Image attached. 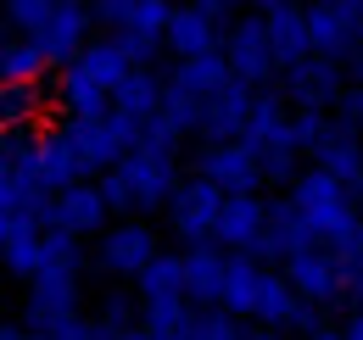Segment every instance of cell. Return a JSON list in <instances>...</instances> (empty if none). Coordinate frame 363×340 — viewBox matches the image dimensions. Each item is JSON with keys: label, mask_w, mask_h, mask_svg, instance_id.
I'll list each match as a JSON object with an SVG mask.
<instances>
[{"label": "cell", "mask_w": 363, "mask_h": 340, "mask_svg": "<svg viewBox=\"0 0 363 340\" xmlns=\"http://www.w3.org/2000/svg\"><path fill=\"white\" fill-rule=\"evenodd\" d=\"M34 123V89H0V134H23Z\"/></svg>", "instance_id": "obj_37"}, {"label": "cell", "mask_w": 363, "mask_h": 340, "mask_svg": "<svg viewBox=\"0 0 363 340\" xmlns=\"http://www.w3.org/2000/svg\"><path fill=\"white\" fill-rule=\"evenodd\" d=\"M341 95V62H324V56H308V62H296L291 73H285V106H296V112H324L330 118V101Z\"/></svg>", "instance_id": "obj_12"}, {"label": "cell", "mask_w": 363, "mask_h": 340, "mask_svg": "<svg viewBox=\"0 0 363 340\" xmlns=\"http://www.w3.org/2000/svg\"><path fill=\"white\" fill-rule=\"evenodd\" d=\"M151 256H157V234H151L145 223H118V229H106V240H101V262H106L112 273H140Z\"/></svg>", "instance_id": "obj_20"}, {"label": "cell", "mask_w": 363, "mask_h": 340, "mask_svg": "<svg viewBox=\"0 0 363 340\" xmlns=\"http://www.w3.org/2000/svg\"><path fill=\"white\" fill-rule=\"evenodd\" d=\"M257 234H263V201L257 196H224L213 246H224V256H246Z\"/></svg>", "instance_id": "obj_16"}, {"label": "cell", "mask_w": 363, "mask_h": 340, "mask_svg": "<svg viewBox=\"0 0 363 340\" xmlns=\"http://www.w3.org/2000/svg\"><path fill=\"white\" fill-rule=\"evenodd\" d=\"M347 296H352V307H358L352 318H363V273H358V279H352V285H347Z\"/></svg>", "instance_id": "obj_47"}, {"label": "cell", "mask_w": 363, "mask_h": 340, "mask_svg": "<svg viewBox=\"0 0 363 340\" xmlns=\"http://www.w3.org/2000/svg\"><path fill=\"white\" fill-rule=\"evenodd\" d=\"M34 178H40V190H45V196H62V190H73V184H84V178H90L84 162H79V151L67 145V134H62V128L34 140Z\"/></svg>", "instance_id": "obj_14"}, {"label": "cell", "mask_w": 363, "mask_h": 340, "mask_svg": "<svg viewBox=\"0 0 363 340\" xmlns=\"http://www.w3.org/2000/svg\"><path fill=\"white\" fill-rule=\"evenodd\" d=\"M106 223V207H101V196H95V184H73V190H62V196H50V223L45 229H62V234H95Z\"/></svg>", "instance_id": "obj_17"}, {"label": "cell", "mask_w": 363, "mask_h": 340, "mask_svg": "<svg viewBox=\"0 0 363 340\" xmlns=\"http://www.w3.org/2000/svg\"><path fill=\"white\" fill-rule=\"evenodd\" d=\"M218 285H224V251L218 246H196L179 256V296L201 301V312L218 307Z\"/></svg>", "instance_id": "obj_18"}, {"label": "cell", "mask_w": 363, "mask_h": 340, "mask_svg": "<svg viewBox=\"0 0 363 340\" xmlns=\"http://www.w3.org/2000/svg\"><path fill=\"white\" fill-rule=\"evenodd\" d=\"M285 118H291V112H285V101H279V95H269V89H263V95H252V112H246V128H240V145H252V151H257L263 140H274V134L285 128Z\"/></svg>", "instance_id": "obj_26"}, {"label": "cell", "mask_w": 363, "mask_h": 340, "mask_svg": "<svg viewBox=\"0 0 363 340\" xmlns=\"http://www.w3.org/2000/svg\"><path fill=\"white\" fill-rule=\"evenodd\" d=\"M56 95H62V106H67L73 118H101V112H106V89H95L79 67H62V73H56Z\"/></svg>", "instance_id": "obj_25"}, {"label": "cell", "mask_w": 363, "mask_h": 340, "mask_svg": "<svg viewBox=\"0 0 363 340\" xmlns=\"http://www.w3.org/2000/svg\"><path fill=\"white\" fill-rule=\"evenodd\" d=\"M196 178H207L218 196H257V151L252 145H201L196 157Z\"/></svg>", "instance_id": "obj_9"}, {"label": "cell", "mask_w": 363, "mask_h": 340, "mask_svg": "<svg viewBox=\"0 0 363 340\" xmlns=\"http://www.w3.org/2000/svg\"><path fill=\"white\" fill-rule=\"evenodd\" d=\"M318 324H324V318H318V307H308V301H296L291 318H285V329H302V335H313Z\"/></svg>", "instance_id": "obj_46"}, {"label": "cell", "mask_w": 363, "mask_h": 340, "mask_svg": "<svg viewBox=\"0 0 363 340\" xmlns=\"http://www.w3.org/2000/svg\"><path fill=\"white\" fill-rule=\"evenodd\" d=\"M62 134H67V145L79 151L84 173H112L140 145V123H129V118L112 112V106H106L101 118H73Z\"/></svg>", "instance_id": "obj_2"}, {"label": "cell", "mask_w": 363, "mask_h": 340, "mask_svg": "<svg viewBox=\"0 0 363 340\" xmlns=\"http://www.w3.org/2000/svg\"><path fill=\"white\" fill-rule=\"evenodd\" d=\"M257 23H263V40H269L274 73H291L296 62L313 56V45H308V23H302V6H296V0H269V6L257 11Z\"/></svg>", "instance_id": "obj_11"}, {"label": "cell", "mask_w": 363, "mask_h": 340, "mask_svg": "<svg viewBox=\"0 0 363 340\" xmlns=\"http://www.w3.org/2000/svg\"><path fill=\"white\" fill-rule=\"evenodd\" d=\"M73 67H79V73H84L95 89H106V95H112V89L135 73V67L118 56V45H112V40H90L84 50H79V62H73Z\"/></svg>", "instance_id": "obj_24"}, {"label": "cell", "mask_w": 363, "mask_h": 340, "mask_svg": "<svg viewBox=\"0 0 363 340\" xmlns=\"http://www.w3.org/2000/svg\"><path fill=\"white\" fill-rule=\"evenodd\" d=\"M291 212L302 223V234L313 240L318 251H330L335 240H347L352 229H358V207H352V196L335 184V178H324V173H302V178H291Z\"/></svg>", "instance_id": "obj_1"}, {"label": "cell", "mask_w": 363, "mask_h": 340, "mask_svg": "<svg viewBox=\"0 0 363 340\" xmlns=\"http://www.w3.org/2000/svg\"><path fill=\"white\" fill-rule=\"evenodd\" d=\"M341 340H363V318H352V324L341 329Z\"/></svg>", "instance_id": "obj_48"}, {"label": "cell", "mask_w": 363, "mask_h": 340, "mask_svg": "<svg viewBox=\"0 0 363 340\" xmlns=\"http://www.w3.org/2000/svg\"><path fill=\"white\" fill-rule=\"evenodd\" d=\"M40 268H73L79 273V240L62 229H40Z\"/></svg>", "instance_id": "obj_38"}, {"label": "cell", "mask_w": 363, "mask_h": 340, "mask_svg": "<svg viewBox=\"0 0 363 340\" xmlns=\"http://www.w3.org/2000/svg\"><path fill=\"white\" fill-rule=\"evenodd\" d=\"M0 262H6L17 279H34V273H40V229H17V223H11V234H6V246H0Z\"/></svg>", "instance_id": "obj_31"}, {"label": "cell", "mask_w": 363, "mask_h": 340, "mask_svg": "<svg viewBox=\"0 0 363 340\" xmlns=\"http://www.w3.org/2000/svg\"><path fill=\"white\" fill-rule=\"evenodd\" d=\"M90 28H95V17H90V6H79V0H56L50 6V23L40 28V40H28L34 50H40V62L45 67H73L79 62V50L90 45Z\"/></svg>", "instance_id": "obj_5"}, {"label": "cell", "mask_w": 363, "mask_h": 340, "mask_svg": "<svg viewBox=\"0 0 363 340\" xmlns=\"http://www.w3.org/2000/svg\"><path fill=\"white\" fill-rule=\"evenodd\" d=\"M6 234H11V217L0 212V246H6Z\"/></svg>", "instance_id": "obj_53"}, {"label": "cell", "mask_w": 363, "mask_h": 340, "mask_svg": "<svg viewBox=\"0 0 363 340\" xmlns=\"http://www.w3.org/2000/svg\"><path fill=\"white\" fill-rule=\"evenodd\" d=\"M330 262H335V273H341L347 285L363 273V223L347 234V240H335V246H330Z\"/></svg>", "instance_id": "obj_40"}, {"label": "cell", "mask_w": 363, "mask_h": 340, "mask_svg": "<svg viewBox=\"0 0 363 340\" xmlns=\"http://www.w3.org/2000/svg\"><path fill=\"white\" fill-rule=\"evenodd\" d=\"M45 79V62H40V50L28 40L6 45V56H0V89H34Z\"/></svg>", "instance_id": "obj_27"}, {"label": "cell", "mask_w": 363, "mask_h": 340, "mask_svg": "<svg viewBox=\"0 0 363 340\" xmlns=\"http://www.w3.org/2000/svg\"><path fill=\"white\" fill-rule=\"evenodd\" d=\"M135 279H140V301H174V296H179V256H162V251H157Z\"/></svg>", "instance_id": "obj_30"}, {"label": "cell", "mask_w": 363, "mask_h": 340, "mask_svg": "<svg viewBox=\"0 0 363 340\" xmlns=\"http://www.w3.org/2000/svg\"><path fill=\"white\" fill-rule=\"evenodd\" d=\"M112 45H118V56L129 67H151L157 50H162V40H145V34H112Z\"/></svg>", "instance_id": "obj_42"}, {"label": "cell", "mask_w": 363, "mask_h": 340, "mask_svg": "<svg viewBox=\"0 0 363 340\" xmlns=\"http://www.w3.org/2000/svg\"><path fill=\"white\" fill-rule=\"evenodd\" d=\"M140 151H157V157H174L179 151V134L162 123V118H145L140 123Z\"/></svg>", "instance_id": "obj_43"}, {"label": "cell", "mask_w": 363, "mask_h": 340, "mask_svg": "<svg viewBox=\"0 0 363 340\" xmlns=\"http://www.w3.org/2000/svg\"><path fill=\"white\" fill-rule=\"evenodd\" d=\"M95 196H101V207H106V212H135V207H129V190H123V178H118V173H101Z\"/></svg>", "instance_id": "obj_44"}, {"label": "cell", "mask_w": 363, "mask_h": 340, "mask_svg": "<svg viewBox=\"0 0 363 340\" xmlns=\"http://www.w3.org/2000/svg\"><path fill=\"white\" fill-rule=\"evenodd\" d=\"M240 340H285V335H274V329H257V335H240Z\"/></svg>", "instance_id": "obj_50"}, {"label": "cell", "mask_w": 363, "mask_h": 340, "mask_svg": "<svg viewBox=\"0 0 363 340\" xmlns=\"http://www.w3.org/2000/svg\"><path fill=\"white\" fill-rule=\"evenodd\" d=\"M330 112H335V118H330L335 128L358 134V128H363V89H358V84H341V95L330 101Z\"/></svg>", "instance_id": "obj_41"}, {"label": "cell", "mask_w": 363, "mask_h": 340, "mask_svg": "<svg viewBox=\"0 0 363 340\" xmlns=\"http://www.w3.org/2000/svg\"><path fill=\"white\" fill-rule=\"evenodd\" d=\"M352 84L363 89V56H358V62H352Z\"/></svg>", "instance_id": "obj_52"}, {"label": "cell", "mask_w": 363, "mask_h": 340, "mask_svg": "<svg viewBox=\"0 0 363 340\" xmlns=\"http://www.w3.org/2000/svg\"><path fill=\"white\" fill-rule=\"evenodd\" d=\"M112 173L123 178L135 212H162V207L174 201V190H179V168H174V157H157V151H140V145Z\"/></svg>", "instance_id": "obj_4"}, {"label": "cell", "mask_w": 363, "mask_h": 340, "mask_svg": "<svg viewBox=\"0 0 363 340\" xmlns=\"http://www.w3.org/2000/svg\"><path fill=\"white\" fill-rule=\"evenodd\" d=\"M0 340H23V329H11V324H0Z\"/></svg>", "instance_id": "obj_51"}, {"label": "cell", "mask_w": 363, "mask_h": 340, "mask_svg": "<svg viewBox=\"0 0 363 340\" xmlns=\"http://www.w3.org/2000/svg\"><path fill=\"white\" fill-rule=\"evenodd\" d=\"M218 56H224L229 84H240V89H257V84L274 79V56H269V40H263V23H257V17H240L224 34Z\"/></svg>", "instance_id": "obj_7"}, {"label": "cell", "mask_w": 363, "mask_h": 340, "mask_svg": "<svg viewBox=\"0 0 363 340\" xmlns=\"http://www.w3.org/2000/svg\"><path fill=\"white\" fill-rule=\"evenodd\" d=\"M279 279L291 285V296L308 301V307H330V301L347 296V279L335 273V262H330V251H296L279 262Z\"/></svg>", "instance_id": "obj_10"}, {"label": "cell", "mask_w": 363, "mask_h": 340, "mask_svg": "<svg viewBox=\"0 0 363 340\" xmlns=\"http://www.w3.org/2000/svg\"><path fill=\"white\" fill-rule=\"evenodd\" d=\"M23 340H45V335H23Z\"/></svg>", "instance_id": "obj_55"}, {"label": "cell", "mask_w": 363, "mask_h": 340, "mask_svg": "<svg viewBox=\"0 0 363 340\" xmlns=\"http://www.w3.org/2000/svg\"><path fill=\"white\" fill-rule=\"evenodd\" d=\"M285 134H291L296 151H313L318 140L330 134V118H324V112H296V118H285Z\"/></svg>", "instance_id": "obj_39"}, {"label": "cell", "mask_w": 363, "mask_h": 340, "mask_svg": "<svg viewBox=\"0 0 363 340\" xmlns=\"http://www.w3.org/2000/svg\"><path fill=\"white\" fill-rule=\"evenodd\" d=\"M157 118L184 140V134H196V123H201V101H190V95H179V89L162 84V106H157Z\"/></svg>", "instance_id": "obj_35"}, {"label": "cell", "mask_w": 363, "mask_h": 340, "mask_svg": "<svg viewBox=\"0 0 363 340\" xmlns=\"http://www.w3.org/2000/svg\"><path fill=\"white\" fill-rule=\"evenodd\" d=\"M0 56H6V34H0Z\"/></svg>", "instance_id": "obj_54"}, {"label": "cell", "mask_w": 363, "mask_h": 340, "mask_svg": "<svg viewBox=\"0 0 363 340\" xmlns=\"http://www.w3.org/2000/svg\"><path fill=\"white\" fill-rule=\"evenodd\" d=\"M218 23H224V6H218V0L174 6V11H168V28H162V45H168L179 62H190V56H207V50H218V45H224Z\"/></svg>", "instance_id": "obj_8"}, {"label": "cell", "mask_w": 363, "mask_h": 340, "mask_svg": "<svg viewBox=\"0 0 363 340\" xmlns=\"http://www.w3.org/2000/svg\"><path fill=\"white\" fill-rule=\"evenodd\" d=\"M308 340H341V329H330V324H318V329H313Z\"/></svg>", "instance_id": "obj_49"}, {"label": "cell", "mask_w": 363, "mask_h": 340, "mask_svg": "<svg viewBox=\"0 0 363 340\" xmlns=\"http://www.w3.org/2000/svg\"><path fill=\"white\" fill-rule=\"evenodd\" d=\"M296 157H302V151H296L291 134L279 128L274 140L257 145V178H263V184H269V178H274V184H291V178H296Z\"/></svg>", "instance_id": "obj_29"}, {"label": "cell", "mask_w": 363, "mask_h": 340, "mask_svg": "<svg viewBox=\"0 0 363 340\" xmlns=\"http://www.w3.org/2000/svg\"><path fill=\"white\" fill-rule=\"evenodd\" d=\"M313 173L335 178L341 190H347V184H358V178H363V145H358V134H347V128L330 123V134L313 145Z\"/></svg>", "instance_id": "obj_19"}, {"label": "cell", "mask_w": 363, "mask_h": 340, "mask_svg": "<svg viewBox=\"0 0 363 340\" xmlns=\"http://www.w3.org/2000/svg\"><path fill=\"white\" fill-rule=\"evenodd\" d=\"M308 45L324 62H358L363 56V0H318L302 6Z\"/></svg>", "instance_id": "obj_3"}, {"label": "cell", "mask_w": 363, "mask_h": 340, "mask_svg": "<svg viewBox=\"0 0 363 340\" xmlns=\"http://www.w3.org/2000/svg\"><path fill=\"white\" fill-rule=\"evenodd\" d=\"M224 84H229V73H224V56H218V50L179 62L174 79H168V89H179V95H190V101H207V95H218Z\"/></svg>", "instance_id": "obj_23"}, {"label": "cell", "mask_w": 363, "mask_h": 340, "mask_svg": "<svg viewBox=\"0 0 363 340\" xmlns=\"http://www.w3.org/2000/svg\"><path fill=\"white\" fill-rule=\"evenodd\" d=\"M50 6H56V0H11V6H6V23H11L23 40H40V28L50 23Z\"/></svg>", "instance_id": "obj_36"}, {"label": "cell", "mask_w": 363, "mask_h": 340, "mask_svg": "<svg viewBox=\"0 0 363 340\" xmlns=\"http://www.w3.org/2000/svg\"><path fill=\"white\" fill-rule=\"evenodd\" d=\"M106 106L123 112L129 123H145V118H157V106H162V79H157L151 67H135L123 84L106 95Z\"/></svg>", "instance_id": "obj_21"}, {"label": "cell", "mask_w": 363, "mask_h": 340, "mask_svg": "<svg viewBox=\"0 0 363 340\" xmlns=\"http://www.w3.org/2000/svg\"><path fill=\"white\" fill-rule=\"evenodd\" d=\"M73 312H79V273L73 268H40L28 279V318H34V329L45 335L50 324H62Z\"/></svg>", "instance_id": "obj_13"}, {"label": "cell", "mask_w": 363, "mask_h": 340, "mask_svg": "<svg viewBox=\"0 0 363 340\" xmlns=\"http://www.w3.org/2000/svg\"><path fill=\"white\" fill-rule=\"evenodd\" d=\"M218 207H224V196H218L207 178H184L179 190H174V201H168V229L179 234L190 251H196V246H213Z\"/></svg>", "instance_id": "obj_6"}, {"label": "cell", "mask_w": 363, "mask_h": 340, "mask_svg": "<svg viewBox=\"0 0 363 340\" xmlns=\"http://www.w3.org/2000/svg\"><path fill=\"white\" fill-rule=\"evenodd\" d=\"M358 207H363V201H358ZM358 223H363V212H358Z\"/></svg>", "instance_id": "obj_56"}, {"label": "cell", "mask_w": 363, "mask_h": 340, "mask_svg": "<svg viewBox=\"0 0 363 340\" xmlns=\"http://www.w3.org/2000/svg\"><path fill=\"white\" fill-rule=\"evenodd\" d=\"M184 307L179 296L174 301H140V335H151V340H174L179 335V324H184Z\"/></svg>", "instance_id": "obj_32"}, {"label": "cell", "mask_w": 363, "mask_h": 340, "mask_svg": "<svg viewBox=\"0 0 363 340\" xmlns=\"http://www.w3.org/2000/svg\"><path fill=\"white\" fill-rule=\"evenodd\" d=\"M291 307H296L291 285H285L274 268H263V279H257V301H252V318H263L269 329H279V324L291 318Z\"/></svg>", "instance_id": "obj_28"}, {"label": "cell", "mask_w": 363, "mask_h": 340, "mask_svg": "<svg viewBox=\"0 0 363 340\" xmlns=\"http://www.w3.org/2000/svg\"><path fill=\"white\" fill-rule=\"evenodd\" d=\"M257 279H263V268H257L252 256H224L218 312H224V318H252V301H257Z\"/></svg>", "instance_id": "obj_22"}, {"label": "cell", "mask_w": 363, "mask_h": 340, "mask_svg": "<svg viewBox=\"0 0 363 340\" xmlns=\"http://www.w3.org/2000/svg\"><path fill=\"white\" fill-rule=\"evenodd\" d=\"M101 329H106V335H123V329H135V301L112 296V301H106V312H101Z\"/></svg>", "instance_id": "obj_45"}, {"label": "cell", "mask_w": 363, "mask_h": 340, "mask_svg": "<svg viewBox=\"0 0 363 340\" xmlns=\"http://www.w3.org/2000/svg\"><path fill=\"white\" fill-rule=\"evenodd\" d=\"M174 340H240V324L224 318V312H184Z\"/></svg>", "instance_id": "obj_34"}, {"label": "cell", "mask_w": 363, "mask_h": 340, "mask_svg": "<svg viewBox=\"0 0 363 340\" xmlns=\"http://www.w3.org/2000/svg\"><path fill=\"white\" fill-rule=\"evenodd\" d=\"M168 11H174V6H162V0H129V6H123V28H118V34H145V40H162Z\"/></svg>", "instance_id": "obj_33"}, {"label": "cell", "mask_w": 363, "mask_h": 340, "mask_svg": "<svg viewBox=\"0 0 363 340\" xmlns=\"http://www.w3.org/2000/svg\"><path fill=\"white\" fill-rule=\"evenodd\" d=\"M246 112H252V89L224 84L218 95L201 101V123H196V134H201L207 145H235L240 128H246Z\"/></svg>", "instance_id": "obj_15"}]
</instances>
